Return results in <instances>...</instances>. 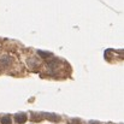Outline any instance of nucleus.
Instances as JSON below:
<instances>
[{
    "mask_svg": "<svg viewBox=\"0 0 124 124\" xmlns=\"http://www.w3.org/2000/svg\"><path fill=\"white\" fill-rule=\"evenodd\" d=\"M0 122H1V124H11L12 118H11V116H2L0 118Z\"/></svg>",
    "mask_w": 124,
    "mask_h": 124,
    "instance_id": "obj_3",
    "label": "nucleus"
},
{
    "mask_svg": "<svg viewBox=\"0 0 124 124\" xmlns=\"http://www.w3.org/2000/svg\"><path fill=\"white\" fill-rule=\"evenodd\" d=\"M15 121H16V123H18V124L25 123V122H27V115L23 113V112H21V113H16V116H15Z\"/></svg>",
    "mask_w": 124,
    "mask_h": 124,
    "instance_id": "obj_1",
    "label": "nucleus"
},
{
    "mask_svg": "<svg viewBox=\"0 0 124 124\" xmlns=\"http://www.w3.org/2000/svg\"><path fill=\"white\" fill-rule=\"evenodd\" d=\"M90 124H99V122H90Z\"/></svg>",
    "mask_w": 124,
    "mask_h": 124,
    "instance_id": "obj_5",
    "label": "nucleus"
},
{
    "mask_svg": "<svg viewBox=\"0 0 124 124\" xmlns=\"http://www.w3.org/2000/svg\"><path fill=\"white\" fill-rule=\"evenodd\" d=\"M10 64H11V58H10V57L5 55V57H2V58L0 59V65L7 66V65H10Z\"/></svg>",
    "mask_w": 124,
    "mask_h": 124,
    "instance_id": "obj_2",
    "label": "nucleus"
},
{
    "mask_svg": "<svg viewBox=\"0 0 124 124\" xmlns=\"http://www.w3.org/2000/svg\"><path fill=\"white\" fill-rule=\"evenodd\" d=\"M46 118H47V119H49V121H52V122H57V121H59V119H60V117H58V116H55V115H53V113L46 115Z\"/></svg>",
    "mask_w": 124,
    "mask_h": 124,
    "instance_id": "obj_4",
    "label": "nucleus"
}]
</instances>
